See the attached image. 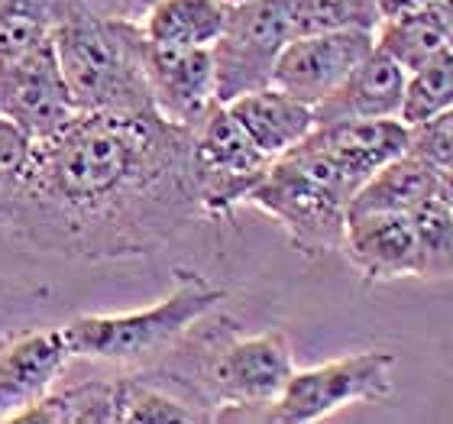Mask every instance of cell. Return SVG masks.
<instances>
[{
  "label": "cell",
  "mask_w": 453,
  "mask_h": 424,
  "mask_svg": "<svg viewBox=\"0 0 453 424\" xmlns=\"http://www.w3.org/2000/svg\"><path fill=\"white\" fill-rule=\"evenodd\" d=\"M447 46H450V23L434 4L402 17H386L376 27V49L395 58L408 75Z\"/></svg>",
  "instance_id": "obj_19"
},
{
  "label": "cell",
  "mask_w": 453,
  "mask_h": 424,
  "mask_svg": "<svg viewBox=\"0 0 453 424\" xmlns=\"http://www.w3.org/2000/svg\"><path fill=\"white\" fill-rule=\"evenodd\" d=\"M340 253L363 275V282L418 279V243L411 217L402 211L347 217V234Z\"/></svg>",
  "instance_id": "obj_12"
},
{
  "label": "cell",
  "mask_w": 453,
  "mask_h": 424,
  "mask_svg": "<svg viewBox=\"0 0 453 424\" xmlns=\"http://www.w3.org/2000/svg\"><path fill=\"white\" fill-rule=\"evenodd\" d=\"M113 408L117 424H175V421H201V415L165 389L146 369L113 376Z\"/></svg>",
  "instance_id": "obj_20"
},
{
  "label": "cell",
  "mask_w": 453,
  "mask_h": 424,
  "mask_svg": "<svg viewBox=\"0 0 453 424\" xmlns=\"http://www.w3.org/2000/svg\"><path fill=\"white\" fill-rule=\"evenodd\" d=\"M295 0H243L226 10L224 29L211 46L218 101L273 85L275 62L295 36Z\"/></svg>",
  "instance_id": "obj_6"
},
{
  "label": "cell",
  "mask_w": 453,
  "mask_h": 424,
  "mask_svg": "<svg viewBox=\"0 0 453 424\" xmlns=\"http://www.w3.org/2000/svg\"><path fill=\"white\" fill-rule=\"evenodd\" d=\"M441 172L431 169L425 159H418L411 152H402L398 159L386 162L382 169H376L363 185L357 189V195L349 198V211L353 214H376V211H415L427 195L437 191Z\"/></svg>",
  "instance_id": "obj_16"
},
{
  "label": "cell",
  "mask_w": 453,
  "mask_h": 424,
  "mask_svg": "<svg viewBox=\"0 0 453 424\" xmlns=\"http://www.w3.org/2000/svg\"><path fill=\"white\" fill-rule=\"evenodd\" d=\"M434 0H379V10H382V19L386 17H402V13H411V10H425L431 7Z\"/></svg>",
  "instance_id": "obj_27"
},
{
  "label": "cell",
  "mask_w": 453,
  "mask_h": 424,
  "mask_svg": "<svg viewBox=\"0 0 453 424\" xmlns=\"http://www.w3.org/2000/svg\"><path fill=\"white\" fill-rule=\"evenodd\" d=\"M357 189L359 181L331 152L304 136L298 146L273 159L246 204L273 217L288 234L295 250L318 259L340 253L347 234L349 198L357 195Z\"/></svg>",
  "instance_id": "obj_2"
},
{
  "label": "cell",
  "mask_w": 453,
  "mask_h": 424,
  "mask_svg": "<svg viewBox=\"0 0 453 424\" xmlns=\"http://www.w3.org/2000/svg\"><path fill=\"white\" fill-rule=\"evenodd\" d=\"M224 4H230V7H234V4H243V0H224Z\"/></svg>",
  "instance_id": "obj_30"
},
{
  "label": "cell",
  "mask_w": 453,
  "mask_h": 424,
  "mask_svg": "<svg viewBox=\"0 0 453 424\" xmlns=\"http://www.w3.org/2000/svg\"><path fill=\"white\" fill-rule=\"evenodd\" d=\"M434 7L447 17V23L453 27V0H434Z\"/></svg>",
  "instance_id": "obj_29"
},
{
  "label": "cell",
  "mask_w": 453,
  "mask_h": 424,
  "mask_svg": "<svg viewBox=\"0 0 453 424\" xmlns=\"http://www.w3.org/2000/svg\"><path fill=\"white\" fill-rule=\"evenodd\" d=\"M156 4L159 0H88V10L101 13V17H120V19H133V23H142L146 13Z\"/></svg>",
  "instance_id": "obj_26"
},
{
  "label": "cell",
  "mask_w": 453,
  "mask_h": 424,
  "mask_svg": "<svg viewBox=\"0 0 453 424\" xmlns=\"http://www.w3.org/2000/svg\"><path fill=\"white\" fill-rule=\"evenodd\" d=\"M308 140H314L321 150L331 152L334 159L363 185L386 162L408 152V123L402 117L314 123Z\"/></svg>",
  "instance_id": "obj_14"
},
{
  "label": "cell",
  "mask_w": 453,
  "mask_h": 424,
  "mask_svg": "<svg viewBox=\"0 0 453 424\" xmlns=\"http://www.w3.org/2000/svg\"><path fill=\"white\" fill-rule=\"evenodd\" d=\"M295 36L298 33H334V29H369L382 23L379 0H295Z\"/></svg>",
  "instance_id": "obj_23"
},
{
  "label": "cell",
  "mask_w": 453,
  "mask_h": 424,
  "mask_svg": "<svg viewBox=\"0 0 453 424\" xmlns=\"http://www.w3.org/2000/svg\"><path fill=\"white\" fill-rule=\"evenodd\" d=\"M437 195L444 198V204L453 214V172H441V181H437Z\"/></svg>",
  "instance_id": "obj_28"
},
{
  "label": "cell",
  "mask_w": 453,
  "mask_h": 424,
  "mask_svg": "<svg viewBox=\"0 0 453 424\" xmlns=\"http://www.w3.org/2000/svg\"><path fill=\"white\" fill-rule=\"evenodd\" d=\"M56 56L72 97L81 113L95 111H150L142 23L101 13H78L52 33Z\"/></svg>",
  "instance_id": "obj_3"
},
{
  "label": "cell",
  "mask_w": 453,
  "mask_h": 424,
  "mask_svg": "<svg viewBox=\"0 0 453 424\" xmlns=\"http://www.w3.org/2000/svg\"><path fill=\"white\" fill-rule=\"evenodd\" d=\"M405 68L395 58H388L382 49L372 46V52L343 78V85L314 107V123L398 117L402 101H405Z\"/></svg>",
  "instance_id": "obj_13"
},
{
  "label": "cell",
  "mask_w": 453,
  "mask_h": 424,
  "mask_svg": "<svg viewBox=\"0 0 453 424\" xmlns=\"http://www.w3.org/2000/svg\"><path fill=\"white\" fill-rule=\"evenodd\" d=\"M408 152L431 169L453 172V107L408 127Z\"/></svg>",
  "instance_id": "obj_25"
},
{
  "label": "cell",
  "mask_w": 453,
  "mask_h": 424,
  "mask_svg": "<svg viewBox=\"0 0 453 424\" xmlns=\"http://www.w3.org/2000/svg\"><path fill=\"white\" fill-rule=\"evenodd\" d=\"M418 243V279H453V214L441 195L408 211Z\"/></svg>",
  "instance_id": "obj_21"
},
{
  "label": "cell",
  "mask_w": 453,
  "mask_h": 424,
  "mask_svg": "<svg viewBox=\"0 0 453 424\" xmlns=\"http://www.w3.org/2000/svg\"><path fill=\"white\" fill-rule=\"evenodd\" d=\"M273 159L243 133L224 104H214L191 130V175L204 217H226L246 204Z\"/></svg>",
  "instance_id": "obj_7"
},
{
  "label": "cell",
  "mask_w": 453,
  "mask_h": 424,
  "mask_svg": "<svg viewBox=\"0 0 453 424\" xmlns=\"http://www.w3.org/2000/svg\"><path fill=\"white\" fill-rule=\"evenodd\" d=\"M36 143L19 130L17 123L0 117V224L7 227L19 195L27 189L29 169H33Z\"/></svg>",
  "instance_id": "obj_24"
},
{
  "label": "cell",
  "mask_w": 453,
  "mask_h": 424,
  "mask_svg": "<svg viewBox=\"0 0 453 424\" xmlns=\"http://www.w3.org/2000/svg\"><path fill=\"white\" fill-rule=\"evenodd\" d=\"M78 113L52 39L0 58V117L17 123L33 143L52 140Z\"/></svg>",
  "instance_id": "obj_8"
},
{
  "label": "cell",
  "mask_w": 453,
  "mask_h": 424,
  "mask_svg": "<svg viewBox=\"0 0 453 424\" xmlns=\"http://www.w3.org/2000/svg\"><path fill=\"white\" fill-rule=\"evenodd\" d=\"M226 289L214 285L201 273L175 269V285L159 302L136 312L81 314L62 324L72 359H95L117 366H150L175 347L185 330L220 308Z\"/></svg>",
  "instance_id": "obj_4"
},
{
  "label": "cell",
  "mask_w": 453,
  "mask_h": 424,
  "mask_svg": "<svg viewBox=\"0 0 453 424\" xmlns=\"http://www.w3.org/2000/svg\"><path fill=\"white\" fill-rule=\"evenodd\" d=\"M201 217L191 127L150 107L78 113L36 143L7 227L46 253L111 263L156 253Z\"/></svg>",
  "instance_id": "obj_1"
},
{
  "label": "cell",
  "mask_w": 453,
  "mask_h": 424,
  "mask_svg": "<svg viewBox=\"0 0 453 424\" xmlns=\"http://www.w3.org/2000/svg\"><path fill=\"white\" fill-rule=\"evenodd\" d=\"M450 107H453V46H447L408 75L405 101H402V113L398 117L411 127V123H421L441 111H450Z\"/></svg>",
  "instance_id": "obj_22"
},
{
  "label": "cell",
  "mask_w": 453,
  "mask_h": 424,
  "mask_svg": "<svg viewBox=\"0 0 453 424\" xmlns=\"http://www.w3.org/2000/svg\"><path fill=\"white\" fill-rule=\"evenodd\" d=\"M152 107L179 127H198L218 101V75L208 46H162L146 49Z\"/></svg>",
  "instance_id": "obj_10"
},
{
  "label": "cell",
  "mask_w": 453,
  "mask_h": 424,
  "mask_svg": "<svg viewBox=\"0 0 453 424\" xmlns=\"http://www.w3.org/2000/svg\"><path fill=\"white\" fill-rule=\"evenodd\" d=\"M376 46L369 29H334V33H298L275 62L273 85L304 104L318 107L334 95L343 78Z\"/></svg>",
  "instance_id": "obj_9"
},
{
  "label": "cell",
  "mask_w": 453,
  "mask_h": 424,
  "mask_svg": "<svg viewBox=\"0 0 453 424\" xmlns=\"http://www.w3.org/2000/svg\"><path fill=\"white\" fill-rule=\"evenodd\" d=\"M13 421L27 424H117L113 376L85 379L75 386H52L46 396L23 408Z\"/></svg>",
  "instance_id": "obj_18"
},
{
  "label": "cell",
  "mask_w": 453,
  "mask_h": 424,
  "mask_svg": "<svg viewBox=\"0 0 453 424\" xmlns=\"http://www.w3.org/2000/svg\"><path fill=\"white\" fill-rule=\"evenodd\" d=\"M224 0H159L142 19L150 42L162 46H214L224 29Z\"/></svg>",
  "instance_id": "obj_17"
},
{
  "label": "cell",
  "mask_w": 453,
  "mask_h": 424,
  "mask_svg": "<svg viewBox=\"0 0 453 424\" xmlns=\"http://www.w3.org/2000/svg\"><path fill=\"white\" fill-rule=\"evenodd\" d=\"M398 359L388 350H359L318 366L295 369L282 396L265 408L269 424H314L363 402H386L395 392Z\"/></svg>",
  "instance_id": "obj_5"
},
{
  "label": "cell",
  "mask_w": 453,
  "mask_h": 424,
  "mask_svg": "<svg viewBox=\"0 0 453 424\" xmlns=\"http://www.w3.org/2000/svg\"><path fill=\"white\" fill-rule=\"evenodd\" d=\"M450 46H453V27H450Z\"/></svg>",
  "instance_id": "obj_31"
},
{
  "label": "cell",
  "mask_w": 453,
  "mask_h": 424,
  "mask_svg": "<svg viewBox=\"0 0 453 424\" xmlns=\"http://www.w3.org/2000/svg\"><path fill=\"white\" fill-rule=\"evenodd\" d=\"M224 107L269 159H279L282 152L298 146L314 130V107L285 95L282 88L275 85L246 91V95L226 101Z\"/></svg>",
  "instance_id": "obj_15"
},
{
  "label": "cell",
  "mask_w": 453,
  "mask_h": 424,
  "mask_svg": "<svg viewBox=\"0 0 453 424\" xmlns=\"http://www.w3.org/2000/svg\"><path fill=\"white\" fill-rule=\"evenodd\" d=\"M72 350L62 328H23L0 337V421L46 396L65 373Z\"/></svg>",
  "instance_id": "obj_11"
}]
</instances>
